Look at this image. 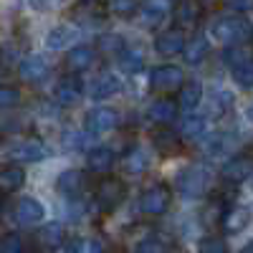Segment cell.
Here are the masks:
<instances>
[{
	"label": "cell",
	"mask_w": 253,
	"mask_h": 253,
	"mask_svg": "<svg viewBox=\"0 0 253 253\" xmlns=\"http://www.w3.org/2000/svg\"><path fill=\"white\" fill-rule=\"evenodd\" d=\"M210 33L223 46H243L251 41V23L243 15H223L213 23Z\"/></svg>",
	"instance_id": "cell-1"
},
{
	"label": "cell",
	"mask_w": 253,
	"mask_h": 253,
	"mask_svg": "<svg viewBox=\"0 0 253 253\" xmlns=\"http://www.w3.org/2000/svg\"><path fill=\"white\" fill-rule=\"evenodd\" d=\"M210 187V172L205 167H185V170L177 175V193L187 200H195V198H203Z\"/></svg>",
	"instance_id": "cell-2"
},
{
	"label": "cell",
	"mask_w": 253,
	"mask_h": 253,
	"mask_svg": "<svg viewBox=\"0 0 253 253\" xmlns=\"http://www.w3.org/2000/svg\"><path fill=\"white\" fill-rule=\"evenodd\" d=\"M126 195V187L119 177H104L99 185H96V205L104 210V213H112L122 205Z\"/></svg>",
	"instance_id": "cell-3"
},
{
	"label": "cell",
	"mask_w": 253,
	"mask_h": 253,
	"mask_svg": "<svg viewBox=\"0 0 253 253\" xmlns=\"http://www.w3.org/2000/svg\"><path fill=\"white\" fill-rule=\"evenodd\" d=\"M182 81H185L182 71L177 66H172V63H162V66L152 69V74H150V86L155 91H162V94L177 91L182 86Z\"/></svg>",
	"instance_id": "cell-4"
},
{
	"label": "cell",
	"mask_w": 253,
	"mask_h": 253,
	"mask_svg": "<svg viewBox=\"0 0 253 253\" xmlns=\"http://www.w3.org/2000/svg\"><path fill=\"white\" fill-rule=\"evenodd\" d=\"M170 200H172V190L167 187L165 182H157L152 187L144 190L142 195V210L147 215H162L167 208H170Z\"/></svg>",
	"instance_id": "cell-5"
},
{
	"label": "cell",
	"mask_w": 253,
	"mask_h": 253,
	"mask_svg": "<svg viewBox=\"0 0 253 253\" xmlns=\"http://www.w3.org/2000/svg\"><path fill=\"white\" fill-rule=\"evenodd\" d=\"M117 124H119V114L109 107H96V109L86 112V117H84V129H86L89 134L112 132Z\"/></svg>",
	"instance_id": "cell-6"
},
{
	"label": "cell",
	"mask_w": 253,
	"mask_h": 253,
	"mask_svg": "<svg viewBox=\"0 0 253 253\" xmlns=\"http://www.w3.org/2000/svg\"><path fill=\"white\" fill-rule=\"evenodd\" d=\"M13 218H15L18 225L33 228V225H38V223H43L46 208H43V203L36 200V198H23V200L15 205V215H13Z\"/></svg>",
	"instance_id": "cell-7"
},
{
	"label": "cell",
	"mask_w": 253,
	"mask_h": 253,
	"mask_svg": "<svg viewBox=\"0 0 253 253\" xmlns=\"http://www.w3.org/2000/svg\"><path fill=\"white\" fill-rule=\"evenodd\" d=\"M48 155V147L43 139H38V137H31V139H23V142H18L10 147V157L15 162H41Z\"/></svg>",
	"instance_id": "cell-8"
},
{
	"label": "cell",
	"mask_w": 253,
	"mask_h": 253,
	"mask_svg": "<svg viewBox=\"0 0 253 253\" xmlns=\"http://www.w3.org/2000/svg\"><path fill=\"white\" fill-rule=\"evenodd\" d=\"M18 74L23 81H31V84H38V81H43L48 74H51V63L46 56H41V53H31L26 56L23 61H20V66H18Z\"/></svg>",
	"instance_id": "cell-9"
},
{
	"label": "cell",
	"mask_w": 253,
	"mask_h": 253,
	"mask_svg": "<svg viewBox=\"0 0 253 253\" xmlns=\"http://www.w3.org/2000/svg\"><path fill=\"white\" fill-rule=\"evenodd\" d=\"M251 175H253V160H251L248 155L230 157V160L220 167V177H223L225 182H233V185L246 182Z\"/></svg>",
	"instance_id": "cell-10"
},
{
	"label": "cell",
	"mask_w": 253,
	"mask_h": 253,
	"mask_svg": "<svg viewBox=\"0 0 253 253\" xmlns=\"http://www.w3.org/2000/svg\"><path fill=\"white\" fill-rule=\"evenodd\" d=\"M203 18V3L200 0H177L175 5V23L182 28H195Z\"/></svg>",
	"instance_id": "cell-11"
},
{
	"label": "cell",
	"mask_w": 253,
	"mask_h": 253,
	"mask_svg": "<svg viewBox=\"0 0 253 253\" xmlns=\"http://www.w3.org/2000/svg\"><path fill=\"white\" fill-rule=\"evenodd\" d=\"M182 46H185V33L180 28L162 31L155 38V51L160 56H177V53H182Z\"/></svg>",
	"instance_id": "cell-12"
},
{
	"label": "cell",
	"mask_w": 253,
	"mask_h": 253,
	"mask_svg": "<svg viewBox=\"0 0 253 253\" xmlns=\"http://www.w3.org/2000/svg\"><path fill=\"white\" fill-rule=\"evenodd\" d=\"M81 81L76 76H63L58 84H56V89H53V96L58 104H63V107H71V104H76L81 99Z\"/></svg>",
	"instance_id": "cell-13"
},
{
	"label": "cell",
	"mask_w": 253,
	"mask_h": 253,
	"mask_svg": "<svg viewBox=\"0 0 253 253\" xmlns=\"http://www.w3.org/2000/svg\"><path fill=\"white\" fill-rule=\"evenodd\" d=\"M76 23H84V26H96L99 20H104V5L99 0H81L79 5H74L71 10Z\"/></svg>",
	"instance_id": "cell-14"
},
{
	"label": "cell",
	"mask_w": 253,
	"mask_h": 253,
	"mask_svg": "<svg viewBox=\"0 0 253 253\" xmlns=\"http://www.w3.org/2000/svg\"><path fill=\"white\" fill-rule=\"evenodd\" d=\"M94 58H96V51H94L91 46H74V48H69V53H66V69H69L71 74L86 71V69H91Z\"/></svg>",
	"instance_id": "cell-15"
},
{
	"label": "cell",
	"mask_w": 253,
	"mask_h": 253,
	"mask_svg": "<svg viewBox=\"0 0 253 253\" xmlns=\"http://www.w3.org/2000/svg\"><path fill=\"white\" fill-rule=\"evenodd\" d=\"M122 91V81L114 76V74H101L91 81V99L94 101H101V99H109V96H117Z\"/></svg>",
	"instance_id": "cell-16"
},
{
	"label": "cell",
	"mask_w": 253,
	"mask_h": 253,
	"mask_svg": "<svg viewBox=\"0 0 253 253\" xmlns=\"http://www.w3.org/2000/svg\"><path fill=\"white\" fill-rule=\"evenodd\" d=\"M150 119L160 126H167V124H172L177 119V104L172 99H157L152 101V107H150Z\"/></svg>",
	"instance_id": "cell-17"
},
{
	"label": "cell",
	"mask_w": 253,
	"mask_h": 253,
	"mask_svg": "<svg viewBox=\"0 0 253 253\" xmlns=\"http://www.w3.org/2000/svg\"><path fill=\"white\" fill-rule=\"evenodd\" d=\"M86 165H89L91 172L104 175L114 167V152L109 150V147H94V150H89V155H86Z\"/></svg>",
	"instance_id": "cell-18"
},
{
	"label": "cell",
	"mask_w": 253,
	"mask_h": 253,
	"mask_svg": "<svg viewBox=\"0 0 253 253\" xmlns=\"http://www.w3.org/2000/svg\"><path fill=\"white\" fill-rule=\"evenodd\" d=\"M76 36H79V31H76L74 26H56V28H51L48 36H46V48H51V51L69 48L74 41H76Z\"/></svg>",
	"instance_id": "cell-19"
},
{
	"label": "cell",
	"mask_w": 253,
	"mask_h": 253,
	"mask_svg": "<svg viewBox=\"0 0 253 253\" xmlns=\"http://www.w3.org/2000/svg\"><path fill=\"white\" fill-rule=\"evenodd\" d=\"M84 185H86V175H84L81 170H63L56 180V187L63 195H71V198L81 193Z\"/></svg>",
	"instance_id": "cell-20"
},
{
	"label": "cell",
	"mask_w": 253,
	"mask_h": 253,
	"mask_svg": "<svg viewBox=\"0 0 253 253\" xmlns=\"http://www.w3.org/2000/svg\"><path fill=\"white\" fill-rule=\"evenodd\" d=\"M26 182V172L18 165H8L0 170V193H15Z\"/></svg>",
	"instance_id": "cell-21"
},
{
	"label": "cell",
	"mask_w": 253,
	"mask_h": 253,
	"mask_svg": "<svg viewBox=\"0 0 253 253\" xmlns=\"http://www.w3.org/2000/svg\"><path fill=\"white\" fill-rule=\"evenodd\" d=\"M203 99V86L198 81H182V86L177 89V104L182 109H195Z\"/></svg>",
	"instance_id": "cell-22"
},
{
	"label": "cell",
	"mask_w": 253,
	"mask_h": 253,
	"mask_svg": "<svg viewBox=\"0 0 253 253\" xmlns=\"http://www.w3.org/2000/svg\"><path fill=\"white\" fill-rule=\"evenodd\" d=\"M210 51V43H208V38L205 36H195L193 41H185V46H182V56L185 61L190 63V66H195V63H200Z\"/></svg>",
	"instance_id": "cell-23"
},
{
	"label": "cell",
	"mask_w": 253,
	"mask_h": 253,
	"mask_svg": "<svg viewBox=\"0 0 253 253\" xmlns=\"http://www.w3.org/2000/svg\"><path fill=\"white\" fill-rule=\"evenodd\" d=\"M165 15H167V0H147L142 5V20L150 28H157L165 20Z\"/></svg>",
	"instance_id": "cell-24"
},
{
	"label": "cell",
	"mask_w": 253,
	"mask_h": 253,
	"mask_svg": "<svg viewBox=\"0 0 253 253\" xmlns=\"http://www.w3.org/2000/svg\"><path fill=\"white\" fill-rule=\"evenodd\" d=\"M155 147L162 155H175L180 150V137L172 129H157L155 132Z\"/></svg>",
	"instance_id": "cell-25"
},
{
	"label": "cell",
	"mask_w": 253,
	"mask_h": 253,
	"mask_svg": "<svg viewBox=\"0 0 253 253\" xmlns=\"http://www.w3.org/2000/svg\"><path fill=\"white\" fill-rule=\"evenodd\" d=\"M119 66H122L126 74H137V71L144 66V53L124 46V48L119 51Z\"/></svg>",
	"instance_id": "cell-26"
},
{
	"label": "cell",
	"mask_w": 253,
	"mask_h": 253,
	"mask_svg": "<svg viewBox=\"0 0 253 253\" xmlns=\"http://www.w3.org/2000/svg\"><path fill=\"white\" fill-rule=\"evenodd\" d=\"M63 253H104V243L96 238H74L66 243Z\"/></svg>",
	"instance_id": "cell-27"
},
{
	"label": "cell",
	"mask_w": 253,
	"mask_h": 253,
	"mask_svg": "<svg viewBox=\"0 0 253 253\" xmlns=\"http://www.w3.org/2000/svg\"><path fill=\"white\" fill-rule=\"evenodd\" d=\"M205 129H208V122H205V117H200V114H190V117H185V122H182V137H187V139L203 137Z\"/></svg>",
	"instance_id": "cell-28"
},
{
	"label": "cell",
	"mask_w": 253,
	"mask_h": 253,
	"mask_svg": "<svg viewBox=\"0 0 253 253\" xmlns=\"http://www.w3.org/2000/svg\"><path fill=\"white\" fill-rule=\"evenodd\" d=\"M147 165H150V160H147V155L142 150H129V155L124 157V170L132 172V175H139L147 170Z\"/></svg>",
	"instance_id": "cell-29"
},
{
	"label": "cell",
	"mask_w": 253,
	"mask_h": 253,
	"mask_svg": "<svg viewBox=\"0 0 253 253\" xmlns=\"http://www.w3.org/2000/svg\"><path fill=\"white\" fill-rule=\"evenodd\" d=\"M41 241H43V246H48V248L63 246V225L61 223L43 225V230H41Z\"/></svg>",
	"instance_id": "cell-30"
},
{
	"label": "cell",
	"mask_w": 253,
	"mask_h": 253,
	"mask_svg": "<svg viewBox=\"0 0 253 253\" xmlns=\"http://www.w3.org/2000/svg\"><path fill=\"white\" fill-rule=\"evenodd\" d=\"M220 220H223L225 233H236V230H241L248 223V213L246 210H228V213H223Z\"/></svg>",
	"instance_id": "cell-31"
},
{
	"label": "cell",
	"mask_w": 253,
	"mask_h": 253,
	"mask_svg": "<svg viewBox=\"0 0 253 253\" xmlns=\"http://www.w3.org/2000/svg\"><path fill=\"white\" fill-rule=\"evenodd\" d=\"M96 48L101 53H119L124 48V38L119 33H101L96 41Z\"/></svg>",
	"instance_id": "cell-32"
},
{
	"label": "cell",
	"mask_w": 253,
	"mask_h": 253,
	"mask_svg": "<svg viewBox=\"0 0 253 253\" xmlns=\"http://www.w3.org/2000/svg\"><path fill=\"white\" fill-rule=\"evenodd\" d=\"M139 8V0H109V10L119 18H129Z\"/></svg>",
	"instance_id": "cell-33"
},
{
	"label": "cell",
	"mask_w": 253,
	"mask_h": 253,
	"mask_svg": "<svg viewBox=\"0 0 253 253\" xmlns=\"http://www.w3.org/2000/svg\"><path fill=\"white\" fill-rule=\"evenodd\" d=\"M230 71H233V79H236L238 86L251 89V84H253V61H246V63H241V66L230 69Z\"/></svg>",
	"instance_id": "cell-34"
},
{
	"label": "cell",
	"mask_w": 253,
	"mask_h": 253,
	"mask_svg": "<svg viewBox=\"0 0 253 253\" xmlns=\"http://www.w3.org/2000/svg\"><path fill=\"white\" fill-rule=\"evenodd\" d=\"M223 58H225V63H228L230 69H236V66H241V63L251 61V53H248V48H243V46H230Z\"/></svg>",
	"instance_id": "cell-35"
},
{
	"label": "cell",
	"mask_w": 253,
	"mask_h": 253,
	"mask_svg": "<svg viewBox=\"0 0 253 253\" xmlns=\"http://www.w3.org/2000/svg\"><path fill=\"white\" fill-rule=\"evenodd\" d=\"M15 104H20V89L3 84V86H0V109H10Z\"/></svg>",
	"instance_id": "cell-36"
},
{
	"label": "cell",
	"mask_w": 253,
	"mask_h": 253,
	"mask_svg": "<svg viewBox=\"0 0 253 253\" xmlns=\"http://www.w3.org/2000/svg\"><path fill=\"white\" fill-rule=\"evenodd\" d=\"M198 253H228V246L218 236H208L198 243Z\"/></svg>",
	"instance_id": "cell-37"
},
{
	"label": "cell",
	"mask_w": 253,
	"mask_h": 253,
	"mask_svg": "<svg viewBox=\"0 0 253 253\" xmlns=\"http://www.w3.org/2000/svg\"><path fill=\"white\" fill-rule=\"evenodd\" d=\"M23 251V238L18 233H5L0 238V253H20Z\"/></svg>",
	"instance_id": "cell-38"
},
{
	"label": "cell",
	"mask_w": 253,
	"mask_h": 253,
	"mask_svg": "<svg viewBox=\"0 0 253 253\" xmlns=\"http://www.w3.org/2000/svg\"><path fill=\"white\" fill-rule=\"evenodd\" d=\"M233 147H236V139L230 134H218V139L210 144V150H213V152H230Z\"/></svg>",
	"instance_id": "cell-39"
},
{
	"label": "cell",
	"mask_w": 253,
	"mask_h": 253,
	"mask_svg": "<svg viewBox=\"0 0 253 253\" xmlns=\"http://www.w3.org/2000/svg\"><path fill=\"white\" fill-rule=\"evenodd\" d=\"M79 132H66L63 134V144L69 147V150H84L86 147V134H81V137H76Z\"/></svg>",
	"instance_id": "cell-40"
},
{
	"label": "cell",
	"mask_w": 253,
	"mask_h": 253,
	"mask_svg": "<svg viewBox=\"0 0 253 253\" xmlns=\"http://www.w3.org/2000/svg\"><path fill=\"white\" fill-rule=\"evenodd\" d=\"M134 253H167V248H165V243H160L157 238H152V241L139 243Z\"/></svg>",
	"instance_id": "cell-41"
},
{
	"label": "cell",
	"mask_w": 253,
	"mask_h": 253,
	"mask_svg": "<svg viewBox=\"0 0 253 253\" xmlns=\"http://www.w3.org/2000/svg\"><path fill=\"white\" fill-rule=\"evenodd\" d=\"M223 5L241 15V13H248L253 8V0H223Z\"/></svg>",
	"instance_id": "cell-42"
},
{
	"label": "cell",
	"mask_w": 253,
	"mask_h": 253,
	"mask_svg": "<svg viewBox=\"0 0 253 253\" xmlns=\"http://www.w3.org/2000/svg\"><path fill=\"white\" fill-rule=\"evenodd\" d=\"M51 3H56V0H33V8H46Z\"/></svg>",
	"instance_id": "cell-43"
},
{
	"label": "cell",
	"mask_w": 253,
	"mask_h": 253,
	"mask_svg": "<svg viewBox=\"0 0 253 253\" xmlns=\"http://www.w3.org/2000/svg\"><path fill=\"white\" fill-rule=\"evenodd\" d=\"M241 253H253V248H251V246H246V248H243Z\"/></svg>",
	"instance_id": "cell-44"
},
{
	"label": "cell",
	"mask_w": 253,
	"mask_h": 253,
	"mask_svg": "<svg viewBox=\"0 0 253 253\" xmlns=\"http://www.w3.org/2000/svg\"><path fill=\"white\" fill-rule=\"evenodd\" d=\"M0 213H3V195H0Z\"/></svg>",
	"instance_id": "cell-45"
},
{
	"label": "cell",
	"mask_w": 253,
	"mask_h": 253,
	"mask_svg": "<svg viewBox=\"0 0 253 253\" xmlns=\"http://www.w3.org/2000/svg\"><path fill=\"white\" fill-rule=\"evenodd\" d=\"M28 253H41V251H28Z\"/></svg>",
	"instance_id": "cell-46"
}]
</instances>
